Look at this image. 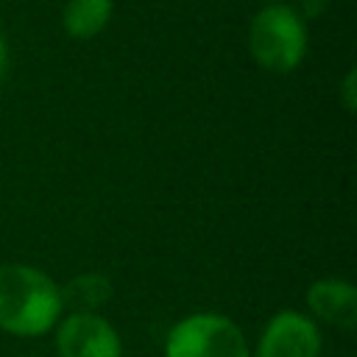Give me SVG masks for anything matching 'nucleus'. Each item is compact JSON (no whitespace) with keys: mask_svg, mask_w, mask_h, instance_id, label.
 <instances>
[{"mask_svg":"<svg viewBox=\"0 0 357 357\" xmlns=\"http://www.w3.org/2000/svg\"><path fill=\"white\" fill-rule=\"evenodd\" d=\"M114 296V284L109 276L86 271L73 276L64 287H61V301L64 310L70 312H100Z\"/></svg>","mask_w":357,"mask_h":357,"instance_id":"nucleus-8","label":"nucleus"},{"mask_svg":"<svg viewBox=\"0 0 357 357\" xmlns=\"http://www.w3.org/2000/svg\"><path fill=\"white\" fill-rule=\"evenodd\" d=\"M6 73H8V42L0 33V81L6 78Z\"/></svg>","mask_w":357,"mask_h":357,"instance_id":"nucleus-11","label":"nucleus"},{"mask_svg":"<svg viewBox=\"0 0 357 357\" xmlns=\"http://www.w3.org/2000/svg\"><path fill=\"white\" fill-rule=\"evenodd\" d=\"M165 357H251L243 329L220 312H192L165 337Z\"/></svg>","mask_w":357,"mask_h":357,"instance_id":"nucleus-3","label":"nucleus"},{"mask_svg":"<svg viewBox=\"0 0 357 357\" xmlns=\"http://www.w3.org/2000/svg\"><path fill=\"white\" fill-rule=\"evenodd\" d=\"M114 0H67L61 11V28L73 39H95L112 22Z\"/></svg>","mask_w":357,"mask_h":357,"instance_id":"nucleus-7","label":"nucleus"},{"mask_svg":"<svg viewBox=\"0 0 357 357\" xmlns=\"http://www.w3.org/2000/svg\"><path fill=\"white\" fill-rule=\"evenodd\" d=\"M262 6H268V3H284V0H259Z\"/></svg>","mask_w":357,"mask_h":357,"instance_id":"nucleus-12","label":"nucleus"},{"mask_svg":"<svg viewBox=\"0 0 357 357\" xmlns=\"http://www.w3.org/2000/svg\"><path fill=\"white\" fill-rule=\"evenodd\" d=\"M340 103L349 114H354V109H357V70L354 67L346 70V75L340 81Z\"/></svg>","mask_w":357,"mask_h":357,"instance_id":"nucleus-9","label":"nucleus"},{"mask_svg":"<svg viewBox=\"0 0 357 357\" xmlns=\"http://www.w3.org/2000/svg\"><path fill=\"white\" fill-rule=\"evenodd\" d=\"M329 3L332 0H296V11L304 17V20H315V17H321L326 8H329Z\"/></svg>","mask_w":357,"mask_h":357,"instance_id":"nucleus-10","label":"nucleus"},{"mask_svg":"<svg viewBox=\"0 0 357 357\" xmlns=\"http://www.w3.org/2000/svg\"><path fill=\"white\" fill-rule=\"evenodd\" d=\"M307 315L324 321L340 332H354L357 326V287L349 279L326 276L307 287L304 293Z\"/></svg>","mask_w":357,"mask_h":357,"instance_id":"nucleus-6","label":"nucleus"},{"mask_svg":"<svg viewBox=\"0 0 357 357\" xmlns=\"http://www.w3.org/2000/svg\"><path fill=\"white\" fill-rule=\"evenodd\" d=\"M64 315L61 284L25 262L0 265V329L14 337H42Z\"/></svg>","mask_w":357,"mask_h":357,"instance_id":"nucleus-1","label":"nucleus"},{"mask_svg":"<svg viewBox=\"0 0 357 357\" xmlns=\"http://www.w3.org/2000/svg\"><path fill=\"white\" fill-rule=\"evenodd\" d=\"M307 20L290 3H268L248 22V53L268 73H293L307 56Z\"/></svg>","mask_w":357,"mask_h":357,"instance_id":"nucleus-2","label":"nucleus"},{"mask_svg":"<svg viewBox=\"0 0 357 357\" xmlns=\"http://www.w3.org/2000/svg\"><path fill=\"white\" fill-rule=\"evenodd\" d=\"M53 329L59 357H123L120 332L100 312H67Z\"/></svg>","mask_w":357,"mask_h":357,"instance_id":"nucleus-4","label":"nucleus"},{"mask_svg":"<svg viewBox=\"0 0 357 357\" xmlns=\"http://www.w3.org/2000/svg\"><path fill=\"white\" fill-rule=\"evenodd\" d=\"M324 337L318 321L301 310H279L262 326L251 357H321Z\"/></svg>","mask_w":357,"mask_h":357,"instance_id":"nucleus-5","label":"nucleus"}]
</instances>
